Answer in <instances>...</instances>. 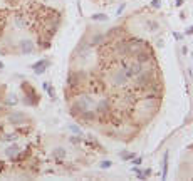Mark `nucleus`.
<instances>
[{
    "instance_id": "nucleus-2",
    "label": "nucleus",
    "mask_w": 193,
    "mask_h": 181,
    "mask_svg": "<svg viewBox=\"0 0 193 181\" xmlns=\"http://www.w3.org/2000/svg\"><path fill=\"white\" fill-rule=\"evenodd\" d=\"M123 71H124L128 79H133L134 75H138L140 72H143V64H141V62H128V64L123 66Z\"/></svg>"
},
{
    "instance_id": "nucleus-3",
    "label": "nucleus",
    "mask_w": 193,
    "mask_h": 181,
    "mask_svg": "<svg viewBox=\"0 0 193 181\" xmlns=\"http://www.w3.org/2000/svg\"><path fill=\"white\" fill-rule=\"evenodd\" d=\"M76 106H77V111L79 113H84L89 109V106H93V97L87 96V94H82L79 99L76 101Z\"/></svg>"
},
{
    "instance_id": "nucleus-20",
    "label": "nucleus",
    "mask_w": 193,
    "mask_h": 181,
    "mask_svg": "<svg viewBox=\"0 0 193 181\" xmlns=\"http://www.w3.org/2000/svg\"><path fill=\"white\" fill-rule=\"evenodd\" d=\"M109 166H111L109 161H102V163H101V168H109Z\"/></svg>"
},
{
    "instance_id": "nucleus-24",
    "label": "nucleus",
    "mask_w": 193,
    "mask_h": 181,
    "mask_svg": "<svg viewBox=\"0 0 193 181\" xmlns=\"http://www.w3.org/2000/svg\"><path fill=\"white\" fill-rule=\"evenodd\" d=\"M153 7H160V0H153Z\"/></svg>"
},
{
    "instance_id": "nucleus-23",
    "label": "nucleus",
    "mask_w": 193,
    "mask_h": 181,
    "mask_svg": "<svg viewBox=\"0 0 193 181\" xmlns=\"http://www.w3.org/2000/svg\"><path fill=\"white\" fill-rule=\"evenodd\" d=\"M173 35H175V37H176V39H178V40H181V39H183V35H181L180 32H175Z\"/></svg>"
},
{
    "instance_id": "nucleus-19",
    "label": "nucleus",
    "mask_w": 193,
    "mask_h": 181,
    "mask_svg": "<svg viewBox=\"0 0 193 181\" xmlns=\"http://www.w3.org/2000/svg\"><path fill=\"white\" fill-rule=\"evenodd\" d=\"M101 39H102V37H101V35H98V37H96V39H94L93 42H91V45H96V44H99Z\"/></svg>"
},
{
    "instance_id": "nucleus-9",
    "label": "nucleus",
    "mask_w": 193,
    "mask_h": 181,
    "mask_svg": "<svg viewBox=\"0 0 193 181\" xmlns=\"http://www.w3.org/2000/svg\"><path fill=\"white\" fill-rule=\"evenodd\" d=\"M107 111H109V101L107 99L99 101V104H98V113L102 114V113H107Z\"/></svg>"
},
{
    "instance_id": "nucleus-17",
    "label": "nucleus",
    "mask_w": 193,
    "mask_h": 181,
    "mask_svg": "<svg viewBox=\"0 0 193 181\" xmlns=\"http://www.w3.org/2000/svg\"><path fill=\"white\" fill-rule=\"evenodd\" d=\"M15 138H17V134H5V136H4V139L5 141H13Z\"/></svg>"
},
{
    "instance_id": "nucleus-16",
    "label": "nucleus",
    "mask_w": 193,
    "mask_h": 181,
    "mask_svg": "<svg viewBox=\"0 0 193 181\" xmlns=\"http://www.w3.org/2000/svg\"><path fill=\"white\" fill-rule=\"evenodd\" d=\"M107 17L104 15V13H96V15H93V20H106Z\"/></svg>"
},
{
    "instance_id": "nucleus-12",
    "label": "nucleus",
    "mask_w": 193,
    "mask_h": 181,
    "mask_svg": "<svg viewBox=\"0 0 193 181\" xmlns=\"http://www.w3.org/2000/svg\"><path fill=\"white\" fill-rule=\"evenodd\" d=\"M64 156H66V151H64L62 147H55V149H54V158H55V159H60V158H64Z\"/></svg>"
},
{
    "instance_id": "nucleus-4",
    "label": "nucleus",
    "mask_w": 193,
    "mask_h": 181,
    "mask_svg": "<svg viewBox=\"0 0 193 181\" xmlns=\"http://www.w3.org/2000/svg\"><path fill=\"white\" fill-rule=\"evenodd\" d=\"M113 82L116 84V86H124V84L128 82V77H126V74H124L123 69H119V71L113 75Z\"/></svg>"
},
{
    "instance_id": "nucleus-18",
    "label": "nucleus",
    "mask_w": 193,
    "mask_h": 181,
    "mask_svg": "<svg viewBox=\"0 0 193 181\" xmlns=\"http://www.w3.org/2000/svg\"><path fill=\"white\" fill-rule=\"evenodd\" d=\"M156 29H158V24H156V22H149V30H156Z\"/></svg>"
},
{
    "instance_id": "nucleus-21",
    "label": "nucleus",
    "mask_w": 193,
    "mask_h": 181,
    "mask_svg": "<svg viewBox=\"0 0 193 181\" xmlns=\"http://www.w3.org/2000/svg\"><path fill=\"white\" fill-rule=\"evenodd\" d=\"M124 7H126L124 3H121V5H119V8H118V15H119V13H123V10H124Z\"/></svg>"
},
{
    "instance_id": "nucleus-5",
    "label": "nucleus",
    "mask_w": 193,
    "mask_h": 181,
    "mask_svg": "<svg viewBox=\"0 0 193 181\" xmlns=\"http://www.w3.org/2000/svg\"><path fill=\"white\" fill-rule=\"evenodd\" d=\"M134 57H136V62H148L149 59H153V54L151 52H145V50H134Z\"/></svg>"
},
{
    "instance_id": "nucleus-8",
    "label": "nucleus",
    "mask_w": 193,
    "mask_h": 181,
    "mask_svg": "<svg viewBox=\"0 0 193 181\" xmlns=\"http://www.w3.org/2000/svg\"><path fill=\"white\" fill-rule=\"evenodd\" d=\"M47 64H49V62H47L46 59H42V60H39V62H35L32 66V69L35 71V74H42L47 69Z\"/></svg>"
},
{
    "instance_id": "nucleus-1",
    "label": "nucleus",
    "mask_w": 193,
    "mask_h": 181,
    "mask_svg": "<svg viewBox=\"0 0 193 181\" xmlns=\"http://www.w3.org/2000/svg\"><path fill=\"white\" fill-rule=\"evenodd\" d=\"M153 80H154V72L153 71H145V72H140L138 75H136L134 82H136V86L140 87V89H143V87H148Z\"/></svg>"
},
{
    "instance_id": "nucleus-11",
    "label": "nucleus",
    "mask_w": 193,
    "mask_h": 181,
    "mask_svg": "<svg viewBox=\"0 0 193 181\" xmlns=\"http://www.w3.org/2000/svg\"><path fill=\"white\" fill-rule=\"evenodd\" d=\"M15 25L19 27V29L25 27V20H24V15H22V13H17V15H15Z\"/></svg>"
},
{
    "instance_id": "nucleus-13",
    "label": "nucleus",
    "mask_w": 193,
    "mask_h": 181,
    "mask_svg": "<svg viewBox=\"0 0 193 181\" xmlns=\"http://www.w3.org/2000/svg\"><path fill=\"white\" fill-rule=\"evenodd\" d=\"M7 156H10V158H12V156H15V154L19 153V146H10V147H7Z\"/></svg>"
},
{
    "instance_id": "nucleus-22",
    "label": "nucleus",
    "mask_w": 193,
    "mask_h": 181,
    "mask_svg": "<svg viewBox=\"0 0 193 181\" xmlns=\"http://www.w3.org/2000/svg\"><path fill=\"white\" fill-rule=\"evenodd\" d=\"M71 129H72L74 133H77V134H81V129H79V127H77V126H71Z\"/></svg>"
},
{
    "instance_id": "nucleus-25",
    "label": "nucleus",
    "mask_w": 193,
    "mask_h": 181,
    "mask_svg": "<svg viewBox=\"0 0 193 181\" xmlns=\"http://www.w3.org/2000/svg\"><path fill=\"white\" fill-rule=\"evenodd\" d=\"M187 34H193V27H190V29H188V30H187Z\"/></svg>"
},
{
    "instance_id": "nucleus-6",
    "label": "nucleus",
    "mask_w": 193,
    "mask_h": 181,
    "mask_svg": "<svg viewBox=\"0 0 193 181\" xmlns=\"http://www.w3.org/2000/svg\"><path fill=\"white\" fill-rule=\"evenodd\" d=\"M89 84H91V92L93 94H101L104 91V84H102L99 79H91Z\"/></svg>"
},
{
    "instance_id": "nucleus-15",
    "label": "nucleus",
    "mask_w": 193,
    "mask_h": 181,
    "mask_svg": "<svg viewBox=\"0 0 193 181\" xmlns=\"http://www.w3.org/2000/svg\"><path fill=\"white\" fill-rule=\"evenodd\" d=\"M82 116H84V121H93L94 119V113H91L89 109H87V111H84V113H82Z\"/></svg>"
},
{
    "instance_id": "nucleus-14",
    "label": "nucleus",
    "mask_w": 193,
    "mask_h": 181,
    "mask_svg": "<svg viewBox=\"0 0 193 181\" xmlns=\"http://www.w3.org/2000/svg\"><path fill=\"white\" fill-rule=\"evenodd\" d=\"M166 173H168V153L165 154V159H163V180H166Z\"/></svg>"
},
{
    "instance_id": "nucleus-7",
    "label": "nucleus",
    "mask_w": 193,
    "mask_h": 181,
    "mask_svg": "<svg viewBox=\"0 0 193 181\" xmlns=\"http://www.w3.org/2000/svg\"><path fill=\"white\" fill-rule=\"evenodd\" d=\"M20 47H22V52H24V54H32V52H34V42H32L30 39L22 40Z\"/></svg>"
},
{
    "instance_id": "nucleus-10",
    "label": "nucleus",
    "mask_w": 193,
    "mask_h": 181,
    "mask_svg": "<svg viewBox=\"0 0 193 181\" xmlns=\"http://www.w3.org/2000/svg\"><path fill=\"white\" fill-rule=\"evenodd\" d=\"M8 121H10V122H13V124H19V122H22V121H24V114L12 113L10 116H8Z\"/></svg>"
}]
</instances>
